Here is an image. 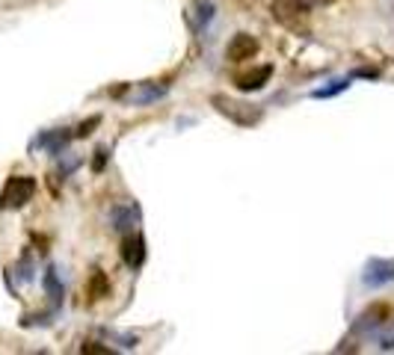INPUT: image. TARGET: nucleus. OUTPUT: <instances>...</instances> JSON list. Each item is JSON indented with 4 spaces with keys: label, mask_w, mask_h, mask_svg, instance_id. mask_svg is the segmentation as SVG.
<instances>
[{
    "label": "nucleus",
    "mask_w": 394,
    "mask_h": 355,
    "mask_svg": "<svg viewBox=\"0 0 394 355\" xmlns=\"http://www.w3.org/2000/svg\"><path fill=\"white\" fill-rule=\"evenodd\" d=\"M169 92V86L163 83V86H157V83H140V89H136L133 95H131V104H136V107H143V104H154V101H161V98Z\"/></svg>",
    "instance_id": "9b49d317"
},
{
    "label": "nucleus",
    "mask_w": 394,
    "mask_h": 355,
    "mask_svg": "<svg viewBox=\"0 0 394 355\" xmlns=\"http://www.w3.org/2000/svg\"><path fill=\"white\" fill-rule=\"evenodd\" d=\"M270 77H273V66H258V68L234 77V86H238L241 92H246V95L249 92H261L270 83Z\"/></svg>",
    "instance_id": "6e6552de"
},
{
    "label": "nucleus",
    "mask_w": 394,
    "mask_h": 355,
    "mask_svg": "<svg viewBox=\"0 0 394 355\" xmlns=\"http://www.w3.org/2000/svg\"><path fill=\"white\" fill-rule=\"evenodd\" d=\"M380 349H383V352H394V326H391L388 331L380 334Z\"/></svg>",
    "instance_id": "a211bd4d"
},
{
    "label": "nucleus",
    "mask_w": 394,
    "mask_h": 355,
    "mask_svg": "<svg viewBox=\"0 0 394 355\" xmlns=\"http://www.w3.org/2000/svg\"><path fill=\"white\" fill-rule=\"evenodd\" d=\"M258 51H261V45L252 33H234L231 42L226 45V59L228 63H246V59L258 56Z\"/></svg>",
    "instance_id": "423d86ee"
},
{
    "label": "nucleus",
    "mask_w": 394,
    "mask_h": 355,
    "mask_svg": "<svg viewBox=\"0 0 394 355\" xmlns=\"http://www.w3.org/2000/svg\"><path fill=\"white\" fill-rule=\"evenodd\" d=\"M353 86V74H347V77H335V81H329L326 86H320V89H314L311 92V98H335V95H341V92H347Z\"/></svg>",
    "instance_id": "f8f14e48"
},
{
    "label": "nucleus",
    "mask_w": 394,
    "mask_h": 355,
    "mask_svg": "<svg viewBox=\"0 0 394 355\" xmlns=\"http://www.w3.org/2000/svg\"><path fill=\"white\" fill-rule=\"evenodd\" d=\"M107 148H98L95 151V157H92V172H104V166H107Z\"/></svg>",
    "instance_id": "f3484780"
},
{
    "label": "nucleus",
    "mask_w": 394,
    "mask_h": 355,
    "mask_svg": "<svg viewBox=\"0 0 394 355\" xmlns=\"http://www.w3.org/2000/svg\"><path fill=\"white\" fill-rule=\"evenodd\" d=\"M211 12H213V6L208 4V6H202V15H199V21L205 24V21H211Z\"/></svg>",
    "instance_id": "6ab92c4d"
},
{
    "label": "nucleus",
    "mask_w": 394,
    "mask_h": 355,
    "mask_svg": "<svg viewBox=\"0 0 394 355\" xmlns=\"http://www.w3.org/2000/svg\"><path fill=\"white\" fill-rule=\"evenodd\" d=\"M86 293H89V299H104V296H110V279H107V272L95 269L92 279H89V284H86Z\"/></svg>",
    "instance_id": "4468645a"
},
{
    "label": "nucleus",
    "mask_w": 394,
    "mask_h": 355,
    "mask_svg": "<svg viewBox=\"0 0 394 355\" xmlns=\"http://www.w3.org/2000/svg\"><path fill=\"white\" fill-rule=\"evenodd\" d=\"M362 282H365V287H370V290L391 284V282H394V258H370V261L365 264Z\"/></svg>",
    "instance_id": "39448f33"
},
{
    "label": "nucleus",
    "mask_w": 394,
    "mask_h": 355,
    "mask_svg": "<svg viewBox=\"0 0 394 355\" xmlns=\"http://www.w3.org/2000/svg\"><path fill=\"white\" fill-rule=\"evenodd\" d=\"M143 222V207L136 205V202H119V205H113L110 207V228L116 234H131L136 231V225Z\"/></svg>",
    "instance_id": "20e7f679"
},
{
    "label": "nucleus",
    "mask_w": 394,
    "mask_h": 355,
    "mask_svg": "<svg viewBox=\"0 0 394 355\" xmlns=\"http://www.w3.org/2000/svg\"><path fill=\"white\" fill-rule=\"evenodd\" d=\"M211 107L220 113L223 118L234 122L238 128H252V125H258L261 118H264V110H261V107H255V104H249V101H241V98L223 95V92L211 95Z\"/></svg>",
    "instance_id": "f257e3e1"
},
{
    "label": "nucleus",
    "mask_w": 394,
    "mask_h": 355,
    "mask_svg": "<svg viewBox=\"0 0 394 355\" xmlns=\"http://www.w3.org/2000/svg\"><path fill=\"white\" fill-rule=\"evenodd\" d=\"M388 320H391V305H385V302H373V305H368V308L359 314L356 320H353L350 331L356 334V338H368V334L380 331Z\"/></svg>",
    "instance_id": "7ed1b4c3"
},
{
    "label": "nucleus",
    "mask_w": 394,
    "mask_h": 355,
    "mask_svg": "<svg viewBox=\"0 0 394 355\" xmlns=\"http://www.w3.org/2000/svg\"><path fill=\"white\" fill-rule=\"evenodd\" d=\"M36 178L30 175H12L0 190V207L4 210H21L33 195H36Z\"/></svg>",
    "instance_id": "f03ea898"
},
{
    "label": "nucleus",
    "mask_w": 394,
    "mask_h": 355,
    "mask_svg": "<svg viewBox=\"0 0 394 355\" xmlns=\"http://www.w3.org/2000/svg\"><path fill=\"white\" fill-rule=\"evenodd\" d=\"M45 290H48V296H51V302L54 305H63V296H66V287H63V282H60V275H56V269L54 267H48L45 269Z\"/></svg>",
    "instance_id": "ddd939ff"
},
{
    "label": "nucleus",
    "mask_w": 394,
    "mask_h": 355,
    "mask_svg": "<svg viewBox=\"0 0 394 355\" xmlns=\"http://www.w3.org/2000/svg\"><path fill=\"white\" fill-rule=\"evenodd\" d=\"M98 125H101V115H89L86 118V122H81V125H77V130H74V136H77V140H84V136H89Z\"/></svg>",
    "instance_id": "2eb2a0df"
},
{
    "label": "nucleus",
    "mask_w": 394,
    "mask_h": 355,
    "mask_svg": "<svg viewBox=\"0 0 394 355\" xmlns=\"http://www.w3.org/2000/svg\"><path fill=\"white\" fill-rule=\"evenodd\" d=\"M273 18H279L282 24L300 30V18H305V6L300 0H276L273 4Z\"/></svg>",
    "instance_id": "9d476101"
},
{
    "label": "nucleus",
    "mask_w": 394,
    "mask_h": 355,
    "mask_svg": "<svg viewBox=\"0 0 394 355\" xmlns=\"http://www.w3.org/2000/svg\"><path fill=\"white\" fill-rule=\"evenodd\" d=\"M81 352H98V355H113L116 349H113V346H104V344H98V341H86V344L81 346Z\"/></svg>",
    "instance_id": "dca6fc26"
},
{
    "label": "nucleus",
    "mask_w": 394,
    "mask_h": 355,
    "mask_svg": "<svg viewBox=\"0 0 394 355\" xmlns=\"http://www.w3.org/2000/svg\"><path fill=\"white\" fill-rule=\"evenodd\" d=\"M74 140V133H69L66 128L63 130H45V133H39L36 140H33V148H45L48 154H63L66 151V145Z\"/></svg>",
    "instance_id": "1a4fd4ad"
},
{
    "label": "nucleus",
    "mask_w": 394,
    "mask_h": 355,
    "mask_svg": "<svg viewBox=\"0 0 394 355\" xmlns=\"http://www.w3.org/2000/svg\"><path fill=\"white\" fill-rule=\"evenodd\" d=\"M122 261L128 264V269H140L146 264V237L140 231L125 234V240H122Z\"/></svg>",
    "instance_id": "0eeeda50"
}]
</instances>
